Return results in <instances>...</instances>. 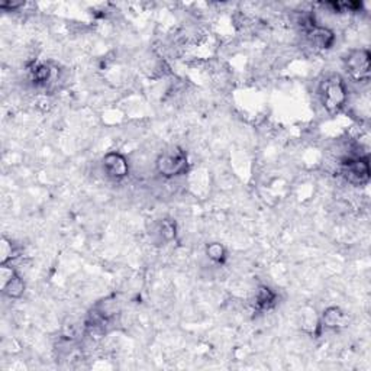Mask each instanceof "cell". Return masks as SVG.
<instances>
[{"instance_id": "4", "label": "cell", "mask_w": 371, "mask_h": 371, "mask_svg": "<svg viewBox=\"0 0 371 371\" xmlns=\"http://www.w3.org/2000/svg\"><path fill=\"white\" fill-rule=\"evenodd\" d=\"M341 174L345 180L352 186H357V187L367 186L371 177L368 157L355 156V157L345 160L341 165Z\"/></svg>"}, {"instance_id": "8", "label": "cell", "mask_w": 371, "mask_h": 371, "mask_svg": "<svg viewBox=\"0 0 371 371\" xmlns=\"http://www.w3.org/2000/svg\"><path fill=\"white\" fill-rule=\"evenodd\" d=\"M321 324L328 329L337 331L348 325V316L338 306H331V308L324 311Z\"/></svg>"}, {"instance_id": "7", "label": "cell", "mask_w": 371, "mask_h": 371, "mask_svg": "<svg viewBox=\"0 0 371 371\" xmlns=\"http://www.w3.org/2000/svg\"><path fill=\"white\" fill-rule=\"evenodd\" d=\"M304 35L308 43L316 49L326 51V49H331L335 44L334 31H331L326 27H321V25H318V23L313 25V27L309 28L308 31H304Z\"/></svg>"}, {"instance_id": "6", "label": "cell", "mask_w": 371, "mask_h": 371, "mask_svg": "<svg viewBox=\"0 0 371 371\" xmlns=\"http://www.w3.org/2000/svg\"><path fill=\"white\" fill-rule=\"evenodd\" d=\"M2 277H3V293L10 299H19L25 293V281L18 274L15 268L2 264Z\"/></svg>"}, {"instance_id": "3", "label": "cell", "mask_w": 371, "mask_h": 371, "mask_svg": "<svg viewBox=\"0 0 371 371\" xmlns=\"http://www.w3.org/2000/svg\"><path fill=\"white\" fill-rule=\"evenodd\" d=\"M371 56L366 48L351 49L344 57V67L354 82H368Z\"/></svg>"}, {"instance_id": "10", "label": "cell", "mask_w": 371, "mask_h": 371, "mask_svg": "<svg viewBox=\"0 0 371 371\" xmlns=\"http://www.w3.org/2000/svg\"><path fill=\"white\" fill-rule=\"evenodd\" d=\"M277 294L268 286H260L257 293H255V306L259 311H268L276 304Z\"/></svg>"}, {"instance_id": "12", "label": "cell", "mask_w": 371, "mask_h": 371, "mask_svg": "<svg viewBox=\"0 0 371 371\" xmlns=\"http://www.w3.org/2000/svg\"><path fill=\"white\" fill-rule=\"evenodd\" d=\"M206 255L208 259L215 263V264H225L226 259H228V252H226V248L219 244V242H212V244H209L206 247Z\"/></svg>"}, {"instance_id": "9", "label": "cell", "mask_w": 371, "mask_h": 371, "mask_svg": "<svg viewBox=\"0 0 371 371\" xmlns=\"http://www.w3.org/2000/svg\"><path fill=\"white\" fill-rule=\"evenodd\" d=\"M28 73L31 80L38 86H45L51 79H53V69L48 64L41 61H34L29 64Z\"/></svg>"}, {"instance_id": "5", "label": "cell", "mask_w": 371, "mask_h": 371, "mask_svg": "<svg viewBox=\"0 0 371 371\" xmlns=\"http://www.w3.org/2000/svg\"><path fill=\"white\" fill-rule=\"evenodd\" d=\"M101 170L110 180L119 182L130 176V163L128 158L118 151H110L101 158Z\"/></svg>"}, {"instance_id": "11", "label": "cell", "mask_w": 371, "mask_h": 371, "mask_svg": "<svg viewBox=\"0 0 371 371\" xmlns=\"http://www.w3.org/2000/svg\"><path fill=\"white\" fill-rule=\"evenodd\" d=\"M157 234L165 242H170V241L176 239V237H177V224L173 219L160 221L158 225H157Z\"/></svg>"}, {"instance_id": "2", "label": "cell", "mask_w": 371, "mask_h": 371, "mask_svg": "<svg viewBox=\"0 0 371 371\" xmlns=\"http://www.w3.org/2000/svg\"><path fill=\"white\" fill-rule=\"evenodd\" d=\"M156 169L160 176L164 178H174L184 176L189 169L190 163L186 151L182 148H171L161 152L156 161Z\"/></svg>"}, {"instance_id": "1", "label": "cell", "mask_w": 371, "mask_h": 371, "mask_svg": "<svg viewBox=\"0 0 371 371\" xmlns=\"http://www.w3.org/2000/svg\"><path fill=\"white\" fill-rule=\"evenodd\" d=\"M319 97H321L325 110L332 117H335L345 108L348 100V91L339 74H329L321 82Z\"/></svg>"}, {"instance_id": "13", "label": "cell", "mask_w": 371, "mask_h": 371, "mask_svg": "<svg viewBox=\"0 0 371 371\" xmlns=\"http://www.w3.org/2000/svg\"><path fill=\"white\" fill-rule=\"evenodd\" d=\"M15 257V248L12 242L6 238L2 239V264H8L12 259Z\"/></svg>"}]
</instances>
